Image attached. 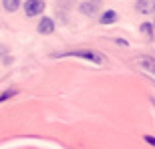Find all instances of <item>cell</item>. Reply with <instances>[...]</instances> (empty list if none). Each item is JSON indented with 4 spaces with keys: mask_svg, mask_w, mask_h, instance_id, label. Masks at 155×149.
<instances>
[{
    "mask_svg": "<svg viewBox=\"0 0 155 149\" xmlns=\"http://www.w3.org/2000/svg\"><path fill=\"white\" fill-rule=\"evenodd\" d=\"M36 28H38V32H40V35H52V32H54V22H52V18L42 16Z\"/></svg>",
    "mask_w": 155,
    "mask_h": 149,
    "instance_id": "obj_4",
    "label": "cell"
},
{
    "mask_svg": "<svg viewBox=\"0 0 155 149\" xmlns=\"http://www.w3.org/2000/svg\"><path fill=\"white\" fill-rule=\"evenodd\" d=\"M81 12L87 14V16H93V14L97 12V4H93L91 0H89V2H83V4H81Z\"/></svg>",
    "mask_w": 155,
    "mask_h": 149,
    "instance_id": "obj_7",
    "label": "cell"
},
{
    "mask_svg": "<svg viewBox=\"0 0 155 149\" xmlns=\"http://www.w3.org/2000/svg\"><path fill=\"white\" fill-rule=\"evenodd\" d=\"M141 14H153L155 12V0H137V4H135Z\"/></svg>",
    "mask_w": 155,
    "mask_h": 149,
    "instance_id": "obj_5",
    "label": "cell"
},
{
    "mask_svg": "<svg viewBox=\"0 0 155 149\" xmlns=\"http://www.w3.org/2000/svg\"><path fill=\"white\" fill-rule=\"evenodd\" d=\"M20 4H22V0H2V6L6 12H16Z\"/></svg>",
    "mask_w": 155,
    "mask_h": 149,
    "instance_id": "obj_6",
    "label": "cell"
},
{
    "mask_svg": "<svg viewBox=\"0 0 155 149\" xmlns=\"http://www.w3.org/2000/svg\"><path fill=\"white\" fill-rule=\"evenodd\" d=\"M145 143H149V145H153V147H155V137H151V135H145Z\"/></svg>",
    "mask_w": 155,
    "mask_h": 149,
    "instance_id": "obj_11",
    "label": "cell"
},
{
    "mask_svg": "<svg viewBox=\"0 0 155 149\" xmlns=\"http://www.w3.org/2000/svg\"><path fill=\"white\" fill-rule=\"evenodd\" d=\"M141 32H143L147 38H151V36H153V26H151L149 22H143L141 24Z\"/></svg>",
    "mask_w": 155,
    "mask_h": 149,
    "instance_id": "obj_9",
    "label": "cell"
},
{
    "mask_svg": "<svg viewBox=\"0 0 155 149\" xmlns=\"http://www.w3.org/2000/svg\"><path fill=\"white\" fill-rule=\"evenodd\" d=\"M115 20H117L115 10H107V12H103V16H101V24H113Z\"/></svg>",
    "mask_w": 155,
    "mask_h": 149,
    "instance_id": "obj_8",
    "label": "cell"
},
{
    "mask_svg": "<svg viewBox=\"0 0 155 149\" xmlns=\"http://www.w3.org/2000/svg\"><path fill=\"white\" fill-rule=\"evenodd\" d=\"M135 65H137L141 71H147L155 77V58L153 57H139L135 58Z\"/></svg>",
    "mask_w": 155,
    "mask_h": 149,
    "instance_id": "obj_3",
    "label": "cell"
},
{
    "mask_svg": "<svg viewBox=\"0 0 155 149\" xmlns=\"http://www.w3.org/2000/svg\"><path fill=\"white\" fill-rule=\"evenodd\" d=\"M91 2H93V4H97V6L101 4V0H91Z\"/></svg>",
    "mask_w": 155,
    "mask_h": 149,
    "instance_id": "obj_12",
    "label": "cell"
},
{
    "mask_svg": "<svg viewBox=\"0 0 155 149\" xmlns=\"http://www.w3.org/2000/svg\"><path fill=\"white\" fill-rule=\"evenodd\" d=\"M14 95H16V91H4L2 95H0V103L6 101V99H10V97H14Z\"/></svg>",
    "mask_w": 155,
    "mask_h": 149,
    "instance_id": "obj_10",
    "label": "cell"
},
{
    "mask_svg": "<svg viewBox=\"0 0 155 149\" xmlns=\"http://www.w3.org/2000/svg\"><path fill=\"white\" fill-rule=\"evenodd\" d=\"M61 57H79V58H85V61H91L95 65H105L107 63V58L103 55H99L95 51H89V48H79V51H71V52H64Z\"/></svg>",
    "mask_w": 155,
    "mask_h": 149,
    "instance_id": "obj_1",
    "label": "cell"
},
{
    "mask_svg": "<svg viewBox=\"0 0 155 149\" xmlns=\"http://www.w3.org/2000/svg\"><path fill=\"white\" fill-rule=\"evenodd\" d=\"M45 0H26L24 2V14L26 16H38L45 12Z\"/></svg>",
    "mask_w": 155,
    "mask_h": 149,
    "instance_id": "obj_2",
    "label": "cell"
}]
</instances>
